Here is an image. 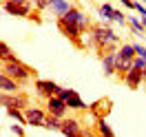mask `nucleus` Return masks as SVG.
I'll use <instances>...</instances> for the list:
<instances>
[{"label": "nucleus", "instance_id": "obj_22", "mask_svg": "<svg viewBox=\"0 0 146 137\" xmlns=\"http://www.w3.org/2000/svg\"><path fill=\"white\" fill-rule=\"evenodd\" d=\"M73 95H75V91H73V89H60V93H58L55 97H60L62 102H69Z\"/></svg>", "mask_w": 146, "mask_h": 137}, {"label": "nucleus", "instance_id": "obj_7", "mask_svg": "<svg viewBox=\"0 0 146 137\" xmlns=\"http://www.w3.org/2000/svg\"><path fill=\"white\" fill-rule=\"evenodd\" d=\"M25 115H27V124L29 126H44L46 117H49V113L44 109H40V106H29L25 111Z\"/></svg>", "mask_w": 146, "mask_h": 137}, {"label": "nucleus", "instance_id": "obj_11", "mask_svg": "<svg viewBox=\"0 0 146 137\" xmlns=\"http://www.w3.org/2000/svg\"><path fill=\"white\" fill-rule=\"evenodd\" d=\"M80 130H82V126H80V122L75 117H64L62 119V133L64 137H80Z\"/></svg>", "mask_w": 146, "mask_h": 137}, {"label": "nucleus", "instance_id": "obj_3", "mask_svg": "<svg viewBox=\"0 0 146 137\" xmlns=\"http://www.w3.org/2000/svg\"><path fill=\"white\" fill-rule=\"evenodd\" d=\"M2 73L9 75V77H13L16 82L25 84L29 77H33V75H36V71H33V69H29L25 62L16 60V62H2Z\"/></svg>", "mask_w": 146, "mask_h": 137}, {"label": "nucleus", "instance_id": "obj_9", "mask_svg": "<svg viewBox=\"0 0 146 137\" xmlns=\"http://www.w3.org/2000/svg\"><path fill=\"white\" fill-rule=\"evenodd\" d=\"M122 80H124V84H126L131 91H137V89H139V86L144 84V71L133 66V69H131V71H128V73L124 75Z\"/></svg>", "mask_w": 146, "mask_h": 137}, {"label": "nucleus", "instance_id": "obj_24", "mask_svg": "<svg viewBox=\"0 0 146 137\" xmlns=\"http://www.w3.org/2000/svg\"><path fill=\"white\" fill-rule=\"evenodd\" d=\"M31 5H33V7H36L38 11L49 9V0H31Z\"/></svg>", "mask_w": 146, "mask_h": 137}, {"label": "nucleus", "instance_id": "obj_10", "mask_svg": "<svg viewBox=\"0 0 146 137\" xmlns=\"http://www.w3.org/2000/svg\"><path fill=\"white\" fill-rule=\"evenodd\" d=\"M71 9H73L71 0H49V11H51L58 20L64 18V16H66Z\"/></svg>", "mask_w": 146, "mask_h": 137}, {"label": "nucleus", "instance_id": "obj_8", "mask_svg": "<svg viewBox=\"0 0 146 137\" xmlns=\"http://www.w3.org/2000/svg\"><path fill=\"white\" fill-rule=\"evenodd\" d=\"M66 111H69V106H66V102H62L60 97H49V100H46V113H49V115L64 119L66 117Z\"/></svg>", "mask_w": 146, "mask_h": 137}, {"label": "nucleus", "instance_id": "obj_1", "mask_svg": "<svg viewBox=\"0 0 146 137\" xmlns=\"http://www.w3.org/2000/svg\"><path fill=\"white\" fill-rule=\"evenodd\" d=\"M58 29H60V31H62L64 36H66L73 44L78 46V49H80V46H82L80 38H82L84 31H89V29H91V22H89V18H86V13H82L78 7H73L64 18L58 20Z\"/></svg>", "mask_w": 146, "mask_h": 137}, {"label": "nucleus", "instance_id": "obj_14", "mask_svg": "<svg viewBox=\"0 0 146 137\" xmlns=\"http://www.w3.org/2000/svg\"><path fill=\"white\" fill-rule=\"evenodd\" d=\"M0 89H2V93H18L20 91V82H16L13 77H9V75H0Z\"/></svg>", "mask_w": 146, "mask_h": 137}, {"label": "nucleus", "instance_id": "obj_31", "mask_svg": "<svg viewBox=\"0 0 146 137\" xmlns=\"http://www.w3.org/2000/svg\"><path fill=\"white\" fill-rule=\"evenodd\" d=\"M144 84H146V69H144Z\"/></svg>", "mask_w": 146, "mask_h": 137}, {"label": "nucleus", "instance_id": "obj_27", "mask_svg": "<svg viewBox=\"0 0 146 137\" xmlns=\"http://www.w3.org/2000/svg\"><path fill=\"white\" fill-rule=\"evenodd\" d=\"M133 66H135V69H142V71H144V69H146V58H139V55H137L135 60H133Z\"/></svg>", "mask_w": 146, "mask_h": 137}, {"label": "nucleus", "instance_id": "obj_21", "mask_svg": "<svg viewBox=\"0 0 146 137\" xmlns=\"http://www.w3.org/2000/svg\"><path fill=\"white\" fill-rule=\"evenodd\" d=\"M44 128H46V130H62V119L49 115V117H46V122H44Z\"/></svg>", "mask_w": 146, "mask_h": 137}, {"label": "nucleus", "instance_id": "obj_6", "mask_svg": "<svg viewBox=\"0 0 146 137\" xmlns=\"http://www.w3.org/2000/svg\"><path fill=\"white\" fill-rule=\"evenodd\" d=\"M60 89H62V86H58V84L51 82V80H36V93L40 97H44V100L55 97V95L60 93Z\"/></svg>", "mask_w": 146, "mask_h": 137}, {"label": "nucleus", "instance_id": "obj_13", "mask_svg": "<svg viewBox=\"0 0 146 137\" xmlns=\"http://www.w3.org/2000/svg\"><path fill=\"white\" fill-rule=\"evenodd\" d=\"M89 109L93 111V115H95L98 119H104V117L111 113L113 104H111V100H102V102H95V104H93V106H89Z\"/></svg>", "mask_w": 146, "mask_h": 137}, {"label": "nucleus", "instance_id": "obj_16", "mask_svg": "<svg viewBox=\"0 0 146 137\" xmlns=\"http://www.w3.org/2000/svg\"><path fill=\"white\" fill-rule=\"evenodd\" d=\"M98 13H100V18H104L106 22H113V13H115V7L111 5V2H104L98 7Z\"/></svg>", "mask_w": 146, "mask_h": 137}, {"label": "nucleus", "instance_id": "obj_4", "mask_svg": "<svg viewBox=\"0 0 146 137\" xmlns=\"http://www.w3.org/2000/svg\"><path fill=\"white\" fill-rule=\"evenodd\" d=\"M2 7L7 13L11 16H16V18H31L33 16V5H31V0H5L2 2Z\"/></svg>", "mask_w": 146, "mask_h": 137}, {"label": "nucleus", "instance_id": "obj_26", "mask_svg": "<svg viewBox=\"0 0 146 137\" xmlns=\"http://www.w3.org/2000/svg\"><path fill=\"white\" fill-rule=\"evenodd\" d=\"M133 46H135V55H139V58H146V46H144V44L133 42Z\"/></svg>", "mask_w": 146, "mask_h": 137}, {"label": "nucleus", "instance_id": "obj_29", "mask_svg": "<svg viewBox=\"0 0 146 137\" xmlns=\"http://www.w3.org/2000/svg\"><path fill=\"white\" fill-rule=\"evenodd\" d=\"M135 11L139 13V16H142V18H146V7L142 5V2H137V5H135Z\"/></svg>", "mask_w": 146, "mask_h": 137}, {"label": "nucleus", "instance_id": "obj_18", "mask_svg": "<svg viewBox=\"0 0 146 137\" xmlns=\"http://www.w3.org/2000/svg\"><path fill=\"white\" fill-rule=\"evenodd\" d=\"M128 24H131V29H133V33H137V36H146V29H144V24H142V18L131 16V18H128Z\"/></svg>", "mask_w": 146, "mask_h": 137}, {"label": "nucleus", "instance_id": "obj_30", "mask_svg": "<svg viewBox=\"0 0 146 137\" xmlns=\"http://www.w3.org/2000/svg\"><path fill=\"white\" fill-rule=\"evenodd\" d=\"M142 24H144V29H146V18H142Z\"/></svg>", "mask_w": 146, "mask_h": 137}, {"label": "nucleus", "instance_id": "obj_25", "mask_svg": "<svg viewBox=\"0 0 146 137\" xmlns=\"http://www.w3.org/2000/svg\"><path fill=\"white\" fill-rule=\"evenodd\" d=\"M11 133L16 137H25V128H22V124H11Z\"/></svg>", "mask_w": 146, "mask_h": 137}, {"label": "nucleus", "instance_id": "obj_23", "mask_svg": "<svg viewBox=\"0 0 146 137\" xmlns=\"http://www.w3.org/2000/svg\"><path fill=\"white\" fill-rule=\"evenodd\" d=\"M113 22H117V24H126L128 18H126V16H124L119 9H115V13H113Z\"/></svg>", "mask_w": 146, "mask_h": 137}, {"label": "nucleus", "instance_id": "obj_19", "mask_svg": "<svg viewBox=\"0 0 146 137\" xmlns=\"http://www.w3.org/2000/svg\"><path fill=\"white\" fill-rule=\"evenodd\" d=\"M119 58H124V60H135L137 55H135V46L133 44H122L119 46Z\"/></svg>", "mask_w": 146, "mask_h": 137}, {"label": "nucleus", "instance_id": "obj_2", "mask_svg": "<svg viewBox=\"0 0 146 137\" xmlns=\"http://www.w3.org/2000/svg\"><path fill=\"white\" fill-rule=\"evenodd\" d=\"M89 33H91L93 46L98 49L100 55H104V51H106L109 44H117V36H115V31H113L109 24H91Z\"/></svg>", "mask_w": 146, "mask_h": 137}, {"label": "nucleus", "instance_id": "obj_15", "mask_svg": "<svg viewBox=\"0 0 146 137\" xmlns=\"http://www.w3.org/2000/svg\"><path fill=\"white\" fill-rule=\"evenodd\" d=\"M95 133H98L100 137H115L113 128L106 124V119H98V124H95Z\"/></svg>", "mask_w": 146, "mask_h": 137}, {"label": "nucleus", "instance_id": "obj_17", "mask_svg": "<svg viewBox=\"0 0 146 137\" xmlns=\"http://www.w3.org/2000/svg\"><path fill=\"white\" fill-rule=\"evenodd\" d=\"M66 106H69V111H86V109H89V106L84 104V100L78 95V93H75L69 102H66Z\"/></svg>", "mask_w": 146, "mask_h": 137}, {"label": "nucleus", "instance_id": "obj_5", "mask_svg": "<svg viewBox=\"0 0 146 137\" xmlns=\"http://www.w3.org/2000/svg\"><path fill=\"white\" fill-rule=\"evenodd\" d=\"M0 102H2L5 111H11V109L27 111V109H29V102H27V97H22V95H18V93H2Z\"/></svg>", "mask_w": 146, "mask_h": 137}, {"label": "nucleus", "instance_id": "obj_20", "mask_svg": "<svg viewBox=\"0 0 146 137\" xmlns=\"http://www.w3.org/2000/svg\"><path fill=\"white\" fill-rule=\"evenodd\" d=\"M0 53H2V62H16V60H18L7 42H0Z\"/></svg>", "mask_w": 146, "mask_h": 137}, {"label": "nucleus", "instance_id": "obj_28", "mask_svg": "<svg viewBox=\"0 0 146 137\" xmlns=\"http://www.w3.org/2000/svg\"><path fill=\"white\" fill-rule=\"evenodd\" d=\"M80 137H98V133H95V130H89V128H82V130H80Z\"/></svg>", "mask_w": 146, "mask_h": 137}, {"label": "nucleus", "instance_id": "obj_32", "mask_svg": "<svg viewBox=\"0 0 146 137\" xmlns=\"http://www.w3.org/2000/svg\"><path fill=\"white\" fill-rule=\"evenodd\" d=\"M98 137H100V135H98Z\"/></svg>", "mask_w": 146, "mask_h": 137}, {"label": "nucleus", "instance_id": "obj_12", "mask_svg": "<svg viewBox=\"0 0 146 137\" xmlns=\"http://www.w3.org/2000/svg\"><path fill=\"white\" fill-rule=\"evenodd\" d=\"M102 60V69H104V75H115L117 73V53H104L100 55Z\"/></svg>", "mask_w": 146, "mask_h": 137}]
</instances>
